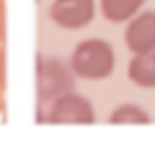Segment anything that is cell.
<instances>
[{"label":"cell","instance_id":"8992f818","mask_svg":"<svg viewBox=\"0 0 155 148\" xmlns=\"http://www.w3.org/2000/svg\"><path fill=\"white\" fill-rule=\"evenodd\" d=\"M128 78L140 87H155V49L145 53H133L128 63Z\"/></svg>","mask_w":155,"mask_h":148},{"label":"cell","instance_id":"9c48e42d","mask_svg":"<svg viewBox=\"0 0 155 148\" xmlns=\"http://www.w3.org/2000/svg\"><path fill=\"white\" fill-rule=\"evenodd\" d=\"M2 24H5V2L0 0V36H2Z\"/></svg>","mask_w":155,"mask_h":148},{"label":"cell","instance_id":"277c9868","mask_svg":"<svg viewBox=\"0 0 155 148\" xmlns=\"http://www.w3.org/2000/svg\"><path fill=\"white\" fill-rule=\"evenodd\" d=\"M48 15L63 29H82L94 17V0H53Z\"/></svg>","mask_w":155,"mask_h":148},{"label":"cell","instance_id":"3957f363","mask_svg":"<svg viewBox=\"0 0 155 148\" xmlns=\"http://www.w3.org/2000/svg\"><path fill=\"white\" fill-rule=\"evenodd\" d=\"M46 121L48 124H92L94 121V109L82 95L65 92V95L56 97L48 104Z\"/></svg>","mask_w":155,"mask_h":148},{"label":"cell","instance_id":"6da1fadb","mask_svg":"<svg viewBox=\"0 0 155 148\" xmlns=\"http://www.w3.org/2000/svg\"><path fill=\"white\" fill-rule=\"evenodd\" d=\"M70 68L82 80H104L114 70V49L104 39H87L70 53Z\"/></svg>","mask_w":155,"mask_h":148},{"label":"cell","instance_id":"30bf717a","mask_svg":"<svg viewBox=\"0 0 155 148\" xmlns=\"http://www.w3.org/2000/svg\"><path fill=\"white\" fill-rule=\"evenodd\" d=\"M2 90H5V82L0 80V109H2Z\"/></svg>","mask_w":155,"mask_h":148},{"label":"cell","instance_id":"52a82bcc","mask_svg":"<svg viewBox=\"0 0 155 148\" xmlns=\"http://www.w3.org/2000/svg\"><path fill=\"white\" fill-rule=\"evenodd\" d=\"M145 0H99L102 15L109 22H126L131 17H136V12L140 10Z\"/></svg>","mask_w":155,"mask_h":148},{"label":"cell","instance_id":"ba28073f","mask_svg":"<svg viewBox=\"0 0 155 148\" xmlns=\"http://www.w3.org/2000/svg\"><path fill=\"white\" fill-rule=\"evenodd\" d=\"M109 124H150V116L145 109L136 104H121L109 114Z\"/></svg>","mask_w":155,"mask_h":148},{"label":"cell","instance_id":"5b68a950","mask_svg":"<svg viewBox=\"0 0 155 148\" xmlns=\"http://www.w3.org/2000/svg\"><path fill=\"white\" fill-rule=\"evenodd\" d=\"M126 46L131 53H145L155 49V12H143L136 19L131 17L126 27Z\"/></svg>","mask_w":155,"mask_h":148},{"label":"cell","instance_id":"7a4b0ae2","mask_svg":"<svg viewBox=\"0 0 155 148\" xmlns=\"http://www.w3.org/2000/svg\"><path fill=\"white\" fill-rule=\"evenodd\" d=\"M75 73L70 68V63L48 56V58H39L36 63V95L41 104H51L56 97L73 92L75 87Z\"/></svg>","mask_w":155,"mask_h":148}]
</instances>
